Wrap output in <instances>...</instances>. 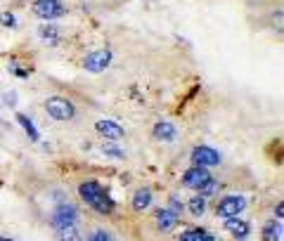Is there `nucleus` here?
Listing matches in <instances>:
<instances>
[{
  "label": "nucleus",
  "instance_id": "f03ea898",
  "mask_svg": "<svg viewBox=\"0 0 284 241\" xmlns=\"http://www.w3.org/2000/svg\"><path fill=\"white\" fill-rule=\"evenodd\" d=\"M81 220V213H78V208L76 204H71L67 199H62L59 204L53 208V215H50V225L54 227V232L57 229H64V227H76Z\"/></svg>",
  "mask_w": 284,
  "mask_h": 241
},
{
  "label": "nucleus",
  "instance_id": "7ed1b4c3",
  "mask_svg": "<svg viewBox=\"0 0 284 241\" xmlns=\"http://www.w3.org/2000/svg\"><path fill=\"white\" fill-rule=\"evenodd\" d=\"M247 196L244 194H225L220 201H218V206H215V215L218 218H237V215H242L244 210H247Z\"/></svg>",
  "mask_w": 284,
  "mask_h": 241
},
{
  "label": "nucleus",
  "instance_id": "4be33fe9",
  "mask_svg": "<svg viewBox=\"0 0 284 241\" xmlns=\"http://www.w3.org/2000/svg\"><path fill=\"white\" fill-rule=\"evenodd\" d=\"M86 241H114V237H111V232H106V229H92Z\"/></svg>",
  "mask_w": 284,
  "mask_h": 241
},
{
  "label": "nucleus",
  "instance_id": "0eeeda50",
  "mask_svg": "<svg viewBox=\"0 0 284 241\" xmlns=\"http://www.w3.org/2000/svg\"><path fill=\"white\" fill-rule=\"evenodd\" d=\"M223 161L220 151L215 149L206 147V145H199V147L192 149V166H199V168H211V166H218Z\"/></svg>",
  "mask_w": 284,
  "mask_h": 241
},
{
  "label": "nucleus",
  "instance_id": "5701e85b",
  "mask_svg": "<svg viewBox=\"0 0 284 241\" xmlns=\"http://www.w3.org/2000/svg\"><path fill=\"white\" fill-rule=\"evenodd\" d=\"M168 210H171L173 215H178V218H180V215H182V210H185V204L178 199L176 194H173V196H168Z\"/></svg>",
  "mask_w": 284,
  "mask_h": 241
},
{
  "label": "nucleus",
  "instance_id": "a878e982",
  "mask_svg": "<svg viewBox=\"0 0 284 241\" xmlns=\"http://www.w3.org/2000/svg\"><path fill=\"white\" fill-rule=\"evenodd\" d=\"M0 241H10V239H5V237H0Z\"/></svg>",
  "mask_w": 284,
  "mask_h": 241
},
{
  "label": "nucleus",
  "instance_id": "6e6552de",
  "mask_svg": "<svg viewBox=\"0 0 284 241\" xmlns=\"http://www.w3.org/2000/svg\"><path fill=\"white\" fill-rule=\"evenodd\" d=\"M95 130L105 137L106 142H119L121 137H125L124 126H119V123L111 121V118H100V121H95Z\"/></svg>",
  "mask_w": 284,
  "mask_h": 241
},
{
  "label": "nucleus",
  "instance_id": "412c9836",
  "mask_svg": "<svg viewBox=\"0 0 284 241\" xmlns=\"http://www.w3.org/2000/svg\"><path fill=\"white\" fill-rule=\"evenodd\" d=\"M17 121H19V126L26 130V135H29V140H38V130H36V126L31 123V118L29 116H24V113H17Z\"/></svg>",
  "mask_w": 284,
  "mask_h": 241
},
{
  "label": "nucleus",
  "instance_id": "39448f33",
  "mask_svg": "<svg viewBox=\"0 0 284 241\" xmlns=\"http://www.w3.org/2000/svg\"><path fill=\"white\" fill-rule=\"evenodd\" d=\"M34 15L43 21H53V19H59L67 15V7L59 2V0H36L34 2Z\"/></svg>",
  "mask_w": 284,
  "mask_h": 241
},
{
  "label": "nucleus",
  "instance_id": "ddd939ff",
  "mask_svg": "<svg viewBox=\"0 0 284 241\" xmlns=\"http://www.w3.org/2000/svg\"><path fill=\"white\" fill-rule=\"evenodd\" d=\"M38 38H40L43 43H48L50 48H57V45L62 43V31H59V26H57V24L45 21L43 26H38Z\"/></svg>",
  "mask_w": 284,
  "mask_h": 241
},
{
  "label": "nucleus",
  "instance_id": "20e7f679",
  "mask_svg": "<svg viewBox=\"0 0 284 241\" xmlns=\"http://www.w3.org/2000/svg\"><path fill=\"white\" fill-rule=\"evenodd\" d=\"M43 109L54 121H73L76 118V107L67 97H48L45 104H43Z\"/></svg>",
  "mask_w": 284,
  "mask_h": 241
},
{
  "label": "nucleus",
  "instance_id": "1a4fd4ad",
  "mask_svg": "<svg viewBox=\"0 0 284 241\" xmlns=\"http://www.w3.org/2000/svg\"><path fill=\"white\" fill-rule=\"evenodd\" d=\"M209 177H213V175L209 173V170H206V168L192 166L190 170H185V173H182V180H180V182H182V187H187V189H195V192H196V189L204 185Z\"/></svg>",
  "mask_w": 284,
  "mask_h": 241
},
{
  "label": "nucleus",
  "instance_id": "6ab92c4d",
  "mask_svg": "<svg viewBox=\"0 0 284 241\" xmlns=\"http://www.w3.org/2000/svg\"><path fill=\"white\" fill-rule=\"evenodd\" d=\"M280 239H282V225L275 223V220L266 223V227H263V241H280Z\"/></svg>",
  "mask_w": 284,
  "mask_h": 241
},
{
  "label": "nucleus",
  "instance_id": "b1692460",
  "mask_svg": "<svg viewBox=\"0 0 284 241\" xmlns=\"http://www.w3.org/2000/svg\"><path fill=\"white\" fill-rule=\"evenodd\" d=\"M0 24L7 26V29H15V26H17V17H15L12 12H2V15H0Z\"/></svg>",
  "mask_w": 284,
  "mask_h": 241
},
{
  "label": "nucleus",
  "instance_id": "393cba45",
  "mask_svg": "<svg viewBox=\"0 0 284 241\" xmlns=\"http://www.w3.org/2000/svg\"><path fill=\"white\" fill-rule=\"evenodd\" d=\"M10 71H12L15 76H19V78H29V71H24V69H15V66H12Z\"/></svg>",
  "mask_w": 284,
  "mask_h": 241
},
{
  "label": "nucleus",
  "instance_id": "423d86ee",
  "mask_svg": "<svg viewBox=\"0 0 284 241\" xmlns=\"http://www.w3.org/2000/svg\"><path fill=\"white\" fill-rule=\"evenodd\" d=\"M111 59H114V55H111L109 48L95 50V52H90V55L83 57V69L90 71V74H102V71H106V69L111 66Z\"/></svg>",
  "mask_w": 284,
  "mask_h": 241
},
{
  "label": "nucleus",
  "instance_id": "a211bd4d",
  "mask_svg": "<svg viewBox=\"0 0 284 241\" xmlns=\"http://www.w3.org/2000/svg\"><path fill=\"white\" fill-rule=\"evenodd\" d=\"M54 241H83V237H81V229H78V225H76V227H64V229H57Z\"/></svg>",
  "mask_w": 284,
  "mask_h": 241
},
{
  "label": "nucleus",
  "instance_id": "f8f14e48",
  "mask_svg": "<svg viewBox=\"0 0 284 241\" xmlns=\"http://www.w3.org/2000/svg\"><path fill=\"white\" fill-rule=\"evenodd\" d=\"M178 215H173L168 208H159V210H154V225H157V229H159L161 234L163 232H171V229H176L178 227Z\"/></svg>",
  "mask_w": 284,
  "mask_h": 241
},
{
  "label": "nucleus",
  "instance_id": "2eb2a0df",
  "mask_svg": "<svg viewBox=\"0 0 284 241\" xmlns=\"http://www.w3.org/2000/svg\"><path fill=\"white\" fill-rule=\"evenodd\" d=\"M180 241H215V237L206 229H185L180 234Z\"/></svg>",
  "mask_w": 284,
  "mask_h": 241
},
{
  "label": "nucleus",
  "instance_id": "dca6fc26",
  "mask_svg": "<svg viewBox=\"0 0 284 241\" xmlns=\"http://www.w3.org/2000/svg\"><path fill=\"white\" fill-rule=\"evenodd\" d=\"M187 210H190V215L192 218H201L204 213H206V199L204 196H190V201H187Z\"/></svg>",
  "mask_w": 284,
  "mask_h": 241
},
{
  "label": "nucleus",
  "instance_id": "aec40b11",
  "mask_svg": "<svg viewBox=\"0 0 284 241\" xmlns=\"http://www.w3.org/2000/svg\"><path fill=\"white\" fill-rule=\"evenodd\" d=\"M100 151H102L105 156H109V159H114V161H124L125 159V151L119 149L114 142H102V145H100Z\"/></svg>",
  "mask_w": 284,
  "mask_h": 241
},
{
  "label": "nucleus",
  "instance_id": "9d476101",
  "mask_svg": "<svg viewBox=\"0 0 284 241\" xmlns=\"http://www.w3.org/2000/svg\"><path fill=\"white\" fill-rule=\"evenodd\" d=\"M225 229L232 234L234 241H247L248 234H251V225L244 220V218H225Z\"/></svg>",
  "mask_w": 284,
  "mask_h": 241
},
{
  "label": "nucleus",
  "instance_id": "f3484780",
  "mask_svg": "<svg viewBox=\"0 0 284 241\" xmlns=\"http://www.w3.org/2000/svg\"><path fill=\"white\" fill-rule=\"evenodd\" d=\"M218 192H220V182L215 180V177H209L204 185L196 189V194L199 196H204V199H211V196H218Z\"/></svg>",
  "mask_w": 284,
  "mask_h": 241
},
{
  "label": "nucleus",
  "instance_id": "4468645a",
  "mask_svg": "<svg viewBox=\"0 0 284 241\" xmlns=\"http://www.w3.org/2000/svg\"><path fill=\"white\" fill-rule=\"evenodd\" d=\"M152 189L149 187H140L135 194H133V201H130V206H133V210L135 213H142V210H147L149 206H152Z\"/></svg>",
  "mask_w": 284,
  "mask_h": 241
},
{
  "label": "nucleus",
  "instance_id": "f257e3e1",
  "mask_svg": "<svg viewBox=\"0 0 284 241\" xmlns=\"http://www.w3.org/2000/svg\"><path fill=\"white\" fill-rule=\"evenodd\" d=\"M78 194H81V199H83L92 210H97L100 215H111V213H114V199L106 194V189L100 185V182H95V180L81 182V185H78Z\"/></svg>",
  "mask_w": 284,
  "mask_h": 241
},
{
  "label": "nucleus",
  "instance_id": "9b49d317",
  "mask_svg": "<svg viewBox=\"0 0 284 241\" xmlns=\"http://www.w3.org/2000/svg\"><path fill=\"white\" fill-rule=\"evenodd\" d=\"M152 135H154V140H159V142H176L178 140V128L171 123V121H157L154 123V128H152Z\"/></svg>",
  "mask_w": 284,
  "mask_h": 241
}]
</instances>
